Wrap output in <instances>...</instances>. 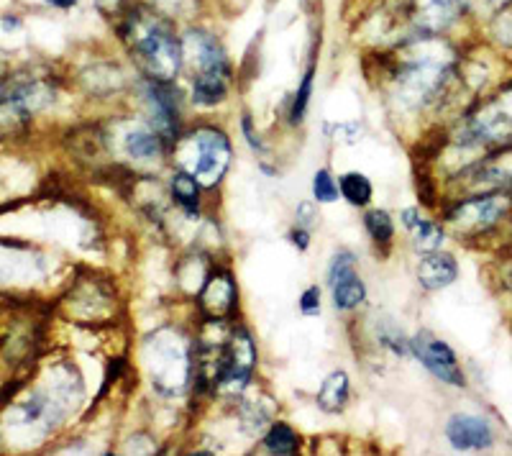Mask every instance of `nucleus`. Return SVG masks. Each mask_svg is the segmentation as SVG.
I'll list each match as a JSON object with an SVG mask.
<instances>
[{
	"instance_id": "nucleus-1",
	"label": "nucleus",
	"mask_w": 512,
	"mask_h": 456,
	"mask_svg": "<svg viewBox=\"0 0 512 456\" xmlns=\"http://www.w3.org/2000/svg\"><path fill=\"white\" fill-rule=\"evenodd\" d=\"M126 39L136 65L149 80L175 82L182 70V41L164 18L149 11H136L126 21Z\"/></svg>"
},
{
	"instance_id": "nucleus-2",
	"label": "nucleus",
	"mask_w": 512,
	"mask_h": 456,
	"mask_svg": "<svg viewBox=\"0 0 512 456\" xmlns=\"http://www.w3.org/2000/svg\"><path fill=\"white\" fill-rule=\"evenodd\" d=\"M192 65V100L198 106H218L228 93V59L216 36L190 31L182 41V62Z\"/></svg>"
},
{
	"instance_id": "nucleus-3",
	"label": "nucleus",
	"mask_w": 512,
	"mask_h": 456,
	"mask_svg": "<svg viewBox=\"0 0 512 456\" xmlns=\"http://www.w3.org/2000/svg\"><path fill=\"white\" fill-rule=\"evenodd\" d=\"M180 170L190 172L200 188H216L231 164V141L216 126H200L177 141Z\"/></svg>"
},
{
	"instance_id": "nucleus-4",
	"label": "nucleus",
	"mask_w": 512,
	"mask_h": 456,
	"mask_svg": "<svg viewBox=\"0 0 512 456\" xmlns=\"http://www.w3.org/2000/svg\"><path fill=\"white\" fill-rule=\"evenodd\" d=\"M448 80V62L433 54H420V57L402 59L392 77V95L395 103L408 111L431 106L441 95L443 85Z\"/></svg>"
},
{
	"instance_id": "nucleus-5",
	"label": "nucleus",
	"mask_w": 512,
	"mask_h": 456,
	"mask_svg": "<svg viewBox=\"0 0 512 456\" xmlns=\"http://www.w3.org/2000/svg\"><path fill=\"white\" fill-rule=\"evenodd\" d=\"M144 357L154 387L162 395L180 392L190 380L192 349H187V341L172 328H162V331L146 339Z\"/></svg>"
},
{
	"instance_id": "nucleus-6",
	"label": "nucleus",
	"mask_w": 512,
	"mask_h": 456,
	"mask_svg": "<svg viewBox=\"0 0 512 456\" xmlns=\"http://www.w3.org/2000/svg\"><path fill=\"white\" fill-rule=\"evenodd\" d=\"M510 208V195L507 193H484L474 195L469 200H461L448 211V223L459 231V234H482L487 228L495 226Z\"/></svg>"
},
{
	"instance_id": "nucleus-7",
	"label": "nucleus",
	"mask_w": 512,
	"mask_h": 456,
	"mask_svg": "<svg viewBox=\"0 0 512 456\" xmlns=\"http://www.w3.org/2000/svg\"><path fill=\"white\" fill-rule=\"evenodd\" d=\"M410 354H415V357L423 362V367L428 369L433 377L446 382V385L461 387L466 382L454 349H451L446 341L428 334V331H420V334L410 341Z\"/></svg>"
},
{
	"instance_id": "nucleus-8",
	"label": "nucleus",
	"mask_w": 512,
	"mask_h": 456,
	"mask_svg": "<svg viewBox=\"0 0 512 456\" xmlns=\"http://www.w3.org/2000/svg\"><path fill=\"white\" fill-rule=\"evenodd\" d=\"M146 106H149V126L162 136L164 144H172L180 129V108H177V90L172 82L149 80L144 90Z\"/></svg>"
},
{
	"instance_id": "nucleus-9",
	"label": "nucleus",
	"mask_w": 512,
	"mask_h": 456,
	"mask_svg": "<svg viewBox=\"0 0 512 456\" xmlns=\"http://www.w3.org/2000/svg\"><path fill=\"white\" fill-rule=\"evenodd\" d=\"M198 298L200 310H203L210 321H223L233 310V305H236V298H239V293H236V280H233L228 269H216L203 282Z\"/></svg>"
},
{
	"instance_id": "nucleus-10",
	"label": "nucleus",
	"mask_w": 512,
	"mask_h": 456,
	"mask_svg": "<svg viewBox=\"0 0 512 456\" xmlns=\"http://www.w3.org/2000/svg\"><path fill=\"white\" fill-rule=\"evenodd\" d=\"M446 436L454 449L472 451V449H487L492 446L495 436L487 421L477 416H454L446 426Z\"/></svg>"
},
{
	"instance_id": "nucleus-11",
	"label": "nucleus",
	"mask_w": 512,
	"mask_h": 456,
	"mask_svg": "<svg viewBox=\"0 0 512 456\" xmlns=\"http://www.w3.org/2000/svg\"><path fill=\"white\" fill-rule=\"evenodd\" d=\"M459 277L456 259L446 252H425V257L418 262V280L425 290H443Z\"/></svg>"
},
{
	"instance_id": "nucleus-12",
	"label": "nucleus",
	"mask_w": 512,
	"mask_h": 456,
	"mask_svg": "<svg viewBox=\"0 0 512 456\" xmlns=\"http://www.w3.org/2000/svg\"><path fill=\"white\" fill-rule=\"evenodd\" d=\"M459 0H413V21L423 31H441L454 24Z\"/></svg>"
},
{
	"instance_id": "nucleus-13",
	"label": "nucleus",
	"mask_w": 512,
	"mask_h": 456,
	"mask_svg": "<svg viewBox=\"0 0 512 456\" xmlns=\"http://www.w3.org/2000/svg\"><path fill=\"white\" fill-rule=\"evenodd\" d=\"M402 226L408 228V234L413 236L415 246H418L420 252H433V249L441 246L443 228L420 216V208H405L402 211Z\"/></svg>"
},
{
	"instance_id": "nucleus-14",
	"label": "nucleus",
	"mask_w": 512,
	"mask_h": 456,
	"mask_svg": "<svg viewBox=\"0 0 512 456\" xmlns=\"http://www.w3.org/2000/svg\"><path fill=\"white\" fill-rule=\"evenodd\" d=\"M164 147H167V144H164L162 136H159L152 126H149V129H146V126H136V129H131L123 136V149H126L128 157L141 159V162L159 157Z\"/></svg>"
},
{
	"instance_id": "nucleus-15",
	"label": "nucleus",
	"mask_w": 512,
	"mask_h": 456,
	"mask_svg": "<svg viewBox=\"0 0 512 456\" xmlns=\"http://www.w3.org/2000/svg\"><path fill=\"white\" fill-rule=\"evenodd\" d=\"M349 390V375H346L344 369L331 372L318 390L320 410H326V413H341V408H344L346 400H349Z\"/></svg>"
},
{
	"instance_id": "nucleus-16",
	"label": "nucleus",
	"mask_w": 512,
	"mask_h": 456,
	"mask_svg": "<svg viewBox=\"0 0 512 456\" xmlns=\"http://www.w3.org/2000/svg\"><path fill=\"white\" fill-rule=\"evenodd\" d=\"M169 193L172 200L180 205L187 216H198L200 211V182L190 175V172L180 170L172 177V185H169Z\"/></svg>"
},
{
	"instance_id": "nucleus-17",
	"label": "nucleus",
	"mask_w": 512,
	"mask_h": 456,
	"mask_svg": "<svg viewBox=\"0 0 512 456\" xmlns=\"http://www.w3.org/2000/svg\"><path fill=\"white\" fill-rule=\"evenodd\" d=\"M333 290V305H336L338 310H356L361 303H364V298H367V287H364V282H361V277L356 275H346L341 277L338 282H333L331 285Z\"/></svg>"
},
{
	"instance_id": "nucleus-18",
	"label": "nucleus",
	"mask_w": 512,
	"mask_h": 456,
	"mask_svg": "<svg viewBox=\"0 0 512 456\" xmlns=\"http://www.w3.org/2000/svg\"><path fill=\"white\" fill-rule=\"evenodd\" d=\"M264 446H267L269 454L292 456L300 449V439L287 423H274V426H269L267 436H264Z\"/></svg>"
},
{
	"instance_id": "nucleus-19",
	"label": "nucleus",
	"mask_w": 512,
	"mask_h": 456,
	"mask_svg": "<svg viewBox=\"0 0 512 456\" xmlns=\"http://www.w3.org/2000/svg\"><path fill=\"white\" fill-rule=\"evenodd\" d=\"M338 190L356 208H364L372 200V182H369L367 175H361V172H349V175L341 177Z\"/></svg>"
},
{
	"instance_id": "nucleus-20",
	"label": "nucleus",
	"mask_w": 512,
	"mask_h": 456,
	"mask_svg": "<svg viewBox=\"0 0 512 456\" xmlns=\"http://www.w3.org/2000/svg\"><path fill=\"white\" fill-rule=\"evenodd\" d=\"M364 226H367L369 236L377 246L390 244L392 236H395V223H392L390 213L387 211H369L364 218Z\"/></svg>"
},
{
	"instance_id": "nucleus-21",
	"label": "nucleus",
	"mask_w": 512,
	"mask_h": 456,
	"mask_svg": "<svg viewBox=\"0 0 512 456\" xmlns=\"http://www.w3.org/2000/svg\"><path fill=\"white\" fill-rule=\"evenodd\" d=\"M377 339H379V344H382L384 349H390L392 354H400V357L410 354V341L402 336V331L397 328V323H392L390 318L377 326Z\"/></svg>"
},
{
	"instance_id": "nucleus-22",
	"label": "nucleus",
	"mask_w": 512,
	"mask_h": 456,
	"mask_svg": "<svg viewBox=\"0 0 512 456\" xmlns=\"http://www.w3.org/2000/svg\"><path fill=\"white\" fill-rule=\"evenodd\" d=\"M313 77H315V70L310 67L308 72H305L303 82H300V88H297L295 98H292V111H290V123H300L303 121L305 111H308V103H310V95H313Z\"/></svg>"
},
{
	"instance_id": "nucleus-23",
	"label": "nucleus",
	"mask_w": 512,
	"mask_h": 456,
	"mask_svg": "<svg viewBox=\"0 0 512 456\" xmlns=\"http://www.w3.org/2000/svg\"><path fill=\"white\" fill-rule=\"evenodd\" d=\"M338 193H341V190H338V185H336V180L331 177V172H328V170L315 172L313 195H315V200H318V203H336Z\"/></svg>"
},
{
	"instance_id": "nucleus-24",
	"label": "nucleus",
	"mask_w": 512,
	"mask_h": 456,
	"mask_svg": "<svg viewBox=\"0 0 512 456\" xmlns=\"http://www.w3.org/2000/svg\"><path fill=\"white\" fill-rule=\"evenodd\" d=\"M354 272H356V257L351 252H346V249H341V252L333 254L331 267H328V285H333V282H338L346 275H354Z\"/></svg>"
},
{
	"instance_id": "nucleus-25",
	"label": "nucleus",
	"mask_w": 512,
	"mask_h": 456,
	"mask_svg": "<svg viewBox=\"0 0 512 456\" xmlns=\"http://www.w3.org/2000/svg\"><path fill=\"white\" fill-rule=\"evenodd\" d=\"M300 310H303V316H318L320 313V290L318 287H308V290L300 295Z\"/></svg>"
},
{
	"instance_id": "nucleus-26",
	"label": "nucleus",
	"mask_w": 512,
	"mask_h": 456,
	"mask_svg": "<svg viewBox=\"0 0 512 456\" xmlns=\"http://www.w3.org/2000/svg\"><path fill=\"white\" fill-rule=\"evenodd\" d=\"M290 241L297 246V249H300V252H305V249L310 246V231H308V228H303V226H295V228H292Z\"/></svg>"
},
{
	"instance_id": "nucleus-27",
	"label": "nucleus",
	"mask_w": 512,
	"mask_h": 456,
	"mask_svg": "<svg viewBox=\"0 0 512 456\" xmlns=\"http://www.w3.org/2000/svg\"><path fill=\"white\" fill-rule=\"evenodd\" d=\"M244 134H246V139H249L251 149H256V152H264V149H267L262 144V139L254 134V129H251V118L249 116H244Z\"/></svg>"
},
{
	"instance_id": "nucleus-28",
	"label": "nucleus",
	"mask_w": 512,
	"mask_h": 456,
	"mask_svg": "<svg viewBox=\"0 0 512 456\" xmlns=\"http://www.w3.org/2000/svg\"><path fill=\"white\" fill-rule=\"evenodd\" d=\"M500 272H502V282L507 285V290H512V254L505 259V262H502Z\"/></svg>"
},
{
	"instance_id": "nucleus-29",
	"label": "nucleus",
	"mask_w": 512,
	"mask_h": 456,
	"mask_svg": "<svg viewBox=\"0 0 512 456\" xmlns=\"http://www.w3.org/2000/svg\"><path fill=\"white\" fill-rule=\"evenodd\" d=\"M500 36H505L507 44H512V18H507L505 24L500 26Z\"/></svg>"
},
{
	"instance_id": "nucleus-30",
	"label": "nucleus",
	"mask_w": 512,
	"mask_h": 456,
	"mask_svg": "<svg viewBox=\"0 0 512 456\" xmlns=\"http://www.w3.org/2000/svg\"><path fill=\"white\" fill-rule=\"evenodd\" d=\"M49 6H57V8H72L77 0H47Z\"/></svg>"
},
{
	"instance_id": "nucleus-31",
	"label": "nucleus",
	"mask_w": 512,
	"mask_h": 456,
	"mask_svg": "<svg viewBox=\"0 0 512 456\" xmlns=\"http://www.w3.org/2000/svg\"><path fill=\"white\" fill-rule=\"evenodd\" d=\"M479 6H487V8H497L502 6V3H510V0H477Z\"/></svg>"
}]
</instances>
